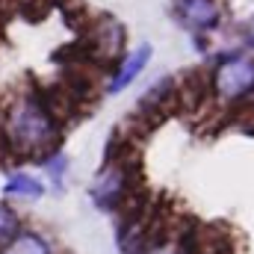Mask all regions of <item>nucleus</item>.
<instances>
[{"label": "nucleus", "mask_w": 254, "mask_h": 254, "mask_svg": "<svg viewBox=\"0 0 254 254\" xmlns=\"http://www.w3.org/2000/svg\"><path fill=\"white\" fill-rule=\"evenodd\" d=\"M130 192V178L127 169L119 163H107V169L98 175L95 187H92V198L101 207H116L119 201H125V195Z\"/></svg>", "instance_id": "7ed1b4c3"}, {"label": "nucleus", "mask_w": 254, "mask_h": 254, "mask_svg": "<svg viewBox=\"0 0 254 254\" xmlns=\"http://www.w3.org/2000/svg\"><path fill=\"white\" fill-rule=\"evenodd\" d=\"M178 15L198 30L219 24V3L216 0H178Z\"/></svg>", "instance_id": "20e7f679"}, {"label": "nucleus", "mask_w": 254, "mask_h": 254, "mask_svg": "<svg viewBox=\"0 0 254 254\" xmlns=\"http://www.w3.org/2000/svg\"><path fill=\"white\" fill-rule=\"evenodd\" d=\"M6 142L18 154L45 151L57 142V122L42 110L36 98H24L6 116Z\"/></svg>", "instance_id": "f257e3e1"}, {"label": "nucleus", "mask_w": 254, "mask_h": 254, "mask_svg": "<svg viewBox=\"0 0 254 254\" xmlns=\"http://www.w3.org/2000/svg\"><path fill=\"white\" fill-rule=\"evenodd\" d=\"M249 39L254 42V18H252V24H249Z\"/></svg>", "instance_id": "9d476101"}, {"label": "nucleus", "mask_w": 254, "mask_h": 254, "mask_svg": "<svg viewBox=\"0 0 254 254\" xmlns=\"http://www.w3.org/2000/svg\"><path fill=\"white\" fill-rule=\"evenodd\" d=\"M42 184L36 181V178H30V175H15V178H9V184H6V195H15V198H27V201H36V198H42Z\"/></svg>", "instance_id": "423d86ee"}, {"label": "nucleus", "mask_w": 254, "mask_h": 254, "mask_svg": "<svg viewBox=\"0 0 254 254\" xmlns=\"http://www.w3.org/2000/svg\"><path fill=\"white\" fill-rule=\"evenodd\" d=\"M3 254H51V249H48V243H45L42 237H36V234H21V237H15V240L9 243V249Z\"/></svg>", "instance_id": "0eeeda50"}, {"label": "nucleus", "mask_w": 254, "mask_h": 254, "mask_svg": "<svg viewBox=\"0 0 254 254\" xmlns=\"http://www.w3.org/2000/svg\"><path fill=\"white\" fill-rule=\"evenodd\" d=\"M18 234V216L9 207H0V243H9Z\"/></svg>", "instance_id": "6e6552de"}, {"label": "nucleus", "mask_w": 254, "mask_h": 254, "mask_svg": "<svg viewBox=\"0 0 254 254\" xmlns=\"http://www.w3.org/2000/svg\"><path fill=\"white\" fill-rule=\"evenodd\" d=\"M148 60H151V45L136 48L125 63H122V68L116 71V77H113V83H110V92H122V89H127V86L139 77V71L148 65Z\"/></svg>", "instance_id": "39448f33"}, {"label": "nucleus", "mask_w": 254, "mask_h": 254, "mask_svg": "<svg viewBox=\"0 0 254 254\" xmlns=\"http://www.w3.org/2000/svg\"><path fill=\"white\" fill-rule=\"evenodd\" d=\"M148 254H187L181 246H157V249H151Z\"/></svg>", "instance_id": "1a4fd4ad"}, {"label": "nucleus", "mask_w": 254, "mask_h": 254, "mask_svg": "<svg viewBox=\"0 0 254 254\" xmlns=\"http://www.w3.org/2000/svg\"><path fill=\"white\" fill-rule=\"evenodd\" d=\"M213 89L222 101H237V98L254 92V60L234 57V60L222 63L213 74Z\"/></svg>", "instance_id": "f03ea898"}]
</instances>
